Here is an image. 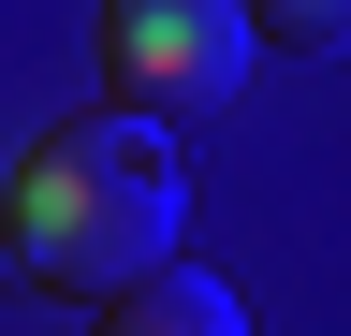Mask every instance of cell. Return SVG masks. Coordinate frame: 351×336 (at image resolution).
<instances>
[{"instance_id":"cell-3","label":"cell","mask_w":351,"mask_h":336,"mask_svg":"<svg viewBox=\"0 0 351 336\" xmlns=\"http://www.w3.org/2000/svg\"><path fill=\"white\" fill-rule=\"evenodd\" d=\"M103 336H249V307L191 263H147L132 292H103Z\"/></svg>"},{"instance_id":"cell-1","label":"cell","mask_w":351,"mask_h":336,"mask_svg":"<svg viewBox=\"0 0 351 336\" xmlns=\"http://www.w3.org/2000/svg\"><path fill=\"white\" fill-rule=\"evenodd\" d=\"M176 220H191V190H176V132L161 117H132V103L73 117V132H44L15 161V190H0V278L103 307V292H132L147 263H176Z\"/></svg>"},{"instance_id":"cell-2","label":"cell","mask_w":351,"mask_h":336,"mask_svg":"<svg viewBox=\"0 0 351 336\" xmlns=\"http://www.w3.org/2000/svg\"><path fill=\"white\" fill-rule=\"evenodd\" d=\"M103 73L132 117H219L249 88V15L234 0H103Z\"/></svg>"},{"instance_id":"cell-4","label":"cell","mask_w":351,"mask_h":336,"mask_svg":"<svg viewBox=\"0 0 351 336\" xmlns=\"http://www.w3.org/2000/svg\"><path fill=\"white\" fill-rule=\"evenodd\" d=\"M249 15V44H293V59H322L337 29H351V0H234Z\"/></svg>"}]
</instances>
